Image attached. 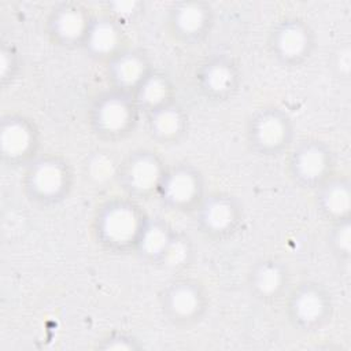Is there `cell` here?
Returning a JSON list of instances; mask_svg holds the SVG:
<instances>
[{
	"label": "cell",
	"instance_id": "4",
	"mask_svg": "<svg viewBox=\"0 0 351 351\" xmlns=\"http://www.w3.org/2000/svg\"><path fill=\"white\" fill-rule=\"evenodd\" d=\"M134 256L144 265L159 269H181L189 263L193 255L192 240L182 230L158 215H148Z\"/></svg>",
	"mask_w": 351,
	"mask_h": 351
},
{
	"label": "cell",
	"instance_id": "2",
	"mask_svg": "<svg viewBox=\"0 0 351 351\" xmlns=\"http://www.w3.org/2000/svg\"><path fill=\"white\" fill-rule=\"evenodd\" d=\"M75 185L71 162L62 154L44 152L22 170L21 188L25 197L44 208L62 204Z\"/></svg>",
	"mask_w": 351,
	"mask_h": 351
},
{
	"label": "cell",
	"instance_id": "3",
	"mask_svg": "<svg viewBox=\"0 0 351 351\" xmlns=\"http://www.w3.org/2000/svg\"><path fill=\"white\" fill-rule=\"evenodd\" d=\"M141 118L133 93L111 86L97 92L86 111V122L92 134L111 144L130 137Z\"/></svg>",
	"mask_w": 351,
	"mask_h": 351
},
{
	"label": "cell",
	"instance_id": "14",
	"mask_svg": "<svg viewBox=\"0 0 351 351\" xmlns=\"http://www.w3.org/2000/svg\"><path fill=\"white\" fill-rule=\"evenodd\" d=\"M215 10L204 0H181L169 5L165 15V27L170 38L181 45L202 44L213 32Z\"/></svg>",
	"mask_w": 351,
	"mask_h": 351
},
{
	"label": "cell",
	"instance_id": "23",
	"mask_svg": "<svg viewBox=\"0 0 351 351\" xmlns=\"http://www.w3.org/2000/svg\"><path fill=\"white\" fill-rule=\"evenodd\" d=\"M326 244L330 255L341 263H347L351 258V218L340 219L329 223Z\"/></svg>",
	"mask_w": 351,
	"mask_h": 351
},
{
	"label": "cell",
	"instance_id": "24",
	"mask_svg": "<svg viewBox=\"0 0 351 351\" xmlns=\"http://www.w3.org/2000/svg\"><path fill=\"white\" fill-rule=\"evenodd\" d=\"M141 348L143 344L134 335L118 329L106 333L95 344V350L101 351H138Z\"/></svg>",
	"mask_w": 351,
	"mask_h": 351
},
{
	"label": "cell",
	"instance_id": "25",
	"mask_svg": "<svg viewBox=\"0 0 351 351\" xmlns=\"http://www.w3.org/2000/svg\"><path fill=\"white\" fill-rule=\"evenodd\" d=\"M21 70L19 52L12 44L3 43L0 48V80L1 85L7 88L14 82Z\"/></svg>",
	"mask_w": 351,
	"mask_h": 351
},
{
	"label": "cell",
	"instance_id": "15",
	"mask_svg": "<svg viewBox=\"0 0 351 351\" xmlns=\"http://www.w3.org/2000/svg\"><path fill=\"white\" fill-rule=\"evenodd\" d=\"M243 73L237 60L222 52L206 56L196 67L193 82L197 93L211 103H225L236 96Z\"/></svg>",
	"mask_w": 351,
	"mask_h": 351
},
{
	"label": "cell",
	"instance_id": "22",
	"mask_svg": "<svg viewBox=\"0 0 351 351\" xmlns=\"http://www.w3.org/2000/svg\"><path fill=\"white\" fill-rule=\"evenodd\" d=\"M141 117L169 101L177 99V89L173 80L162 70L154 67L133 92Z\"/></svg>",
	"mask_w": 351,
	"mask_h": 351
},
{
	"label": "cell",
	"instance_id": "6",
	"mask_svg": "<svg viewBox=\"0 0 351 351\" xmlns=\"http://www.w3.org/2000/svg\"><path fill=\"white\" fill-rule=\"evenodd\" d=\"M158 306L167 324L180 329L199 325L210 310V292L206 284L192 276H178L163 284Z\"/></svg>",
	"mask_w": 351,
	"mask_h": 351
},
{
	"label": "cell",
	"instance_id": "10",
	"mask_svg": "<svg viewBox=\"0 0 351 351\" xmlns=\"http://www.w3.org/2000/svg\"><path fill=\"white\" fill-rule=\"evenodd\" d=\"M287 174L302 189L315 191L336 170V154L332 145L317 137L293 143L287 152Z\"/></svg>",
	"mask_w": 351,
	"mask_h": 351
},
{
	"label": "cell",
	"instance_id": "8",
	"mask_svg": "<svg viewBox=\"0 0 351 351\" xmlns=\"http://www.w3.org/2000/svg\"><path fill=\"white\" fill-rule=\"evenodd\" d=\"M313 25L299 15H284L274 21L266 36V49L273 62L285 69L306 64L317 49Z\"/></svg>",
	"mask_w": 351,
	"mask_h": 351
},
{
	"label": "cell",
	"instance_id": "12",
	"mask_svg": "<svg viewBox=\"0 0 351 351\" xmlns=\"http://www.w3.org/2000/svg\"><path fill=\"white\" fill-rule=\"evenodd\" d=\"M167 162L154 148L132 149L118 165L114 173L123 195L138 202L155 199Z\"/></svg>",
	"mask_w": 351,
	"mask_h": 351
},
{
	"label": "cell",
	"instance_id": "21",
	"mask_svg": "<svg viewBox=\"0 0 351 351\" xmlns=\"http://www.w3.org/2000/svg\"><path fill=\"white\" fill-rule=\"evenodd\" d=\"M314 192V206L328 222L351 218V180L346 173L335 171Z\"/></svg>",
	"mask_w": 351,
	"mask_h": 351
},
{
	"label": "cell",
	"instance_id": "13",
	"mask_svg": "<svg viewBox=\"0 0 351 351\" xmlns=\"http://www.w3.org/2000/svg\"><path fill=\"white\" fill-rule=\"evenodd\" d=\"M41 132L26 114L12 111L0 119V159L8 169H25L38 155Z\"/></svg>",
	"mask_w": 351,
	"mask_h": 351
},
{
	"label": "cell",
	"instance_id": "5",
	"mask_svg": "<svg viewBox=\"0 0 351 351\" xmlns=\"http://www.w3.org/2000/svg\"><path fill=\"white\" fill-rule=\"evenodd\" d=\"M296 134L295 121L280 106L265 104L255 108L247 118L244 128L245 144L251 152L262 158L287 155Z\"/></svg>",
	"mask_w": 351,
	"mask_h": 351
},
{
	"label": "cell",
	"instance_id": "19",
	"mask_svg": "<svg viewBox=\"0 0 351 351\" xmlns=\"http://www.w3.org/2000/svg\"><path fill=\"white\" fill-rule=\"evenodd\" d=\"M154 67L145 51L128 45L104 63L107 86L133 93Z\"/></svg>",
	"mask_w": 351,
	"mask_h": 351
},
{
	"label": "cell",
	"instance_id": "17",
	"mask_svg": "<svg viewBox=\"0 0 351 351\" xmlns=\"http://www.w3.org/2000/svg\"><path fill=\"white\" fill-rule=\"evenodd\" d=\"M245 284L251 298L261 303L273 304L284 300L292 285L289 266L277 256L259 258L248 267Z\"/></svg>",
	"mask_w": 351,
	"mask_h": 351
},
{
	"label": "cell",
	"instance_id": "18",
	"mask_svg": "<svg viewBox=\"0 0 351 351\" xmlns=\"http://www.w3.org/2000/svg\"><path fill=\"white\" fill-rule=\"evenodd\" d=\"M128 45L130 44L128 43L126 25L111 14L101 11L95 12L81 51L92 60L104 64Z\"/></svg>",
	"mask_w": 351,
	"mask_h": 351
},
{
	"label": "cell",
	"instance_id": "16",
	"mask_svg": "<svg viewBox=\"0 0 351 351\" xmlns=\"http://www.w3.org/2000/svg\"><path fill=\"white\" fill-rule=\"evenodd\" d=\"M93 15L95 11L81 1H59L47 14L44 33L55 47L81 49Z\"/></svg>",
	"mask_w": 351,
	"mask_h": 351
},
{
	"label": "cell",
	"instance_id": "20",
	"mask_svg": "<svg viewBox=\"0 0 351 351\" xmlns=\"http://www.w3.org/2000/svg\"><path fill=\"white\" fill-rule=\"evenodd\" d=\"M149 138L158 145H176L186 136L189 115L178 99L159 106L143 115Z\"/></svg>",
	"mask_w": 351,
	"mask_h": 351
},
{
	"label": "cell",
	"instance_id": "1",
	"mask_svg": "<svg viewBox=\"0 0 351 351\" xmlns=\"http://www.w3.org/2000/svg\"><path fill=\"white\" fill-rule=\"evenodd\" d=\"M148 213L141 202L121 195L101 200L90 219V234L95 244L112 255L133 254Z\"/></svg>",
	"mask_w": 351,
	"mask_h": 351
},
{
	"label": "cell",
	"instance_id": "7",
	"mask_svg": "<svg viewBox=\"0 0 351 351\" xmlns=\"http://www.w3.org/2000/svg\"><path fill=\"white\" fill-rule=\"evenodd\" d=\"M288 324L302 333H317L333 318L335 300L329 288L317 280L292 284L284 298Z\"/></svg>",
	"mask_w": 351,
	"mask_h": 351
},
{
	"label": "cell",
	"instance_id": "9",
	"mask_svg": "<svg viewBox=\"0 0 351 351\" xmlns=\"http://www.w3.org/2000/svg\"><path fill=\"white\" fill-rule=\"evenodd\" d=\"M192 217L197 232L206 240L225 243L243 228L245 210L236 195L228 191H207Z\"/></svg>",
	"mask_w": 351,
	"mask_h": 351
},
{
	"label": "cell",
	"instance_id": "11",
	"mask_svg": "<svg viewBox=\"0 0 351 351\" xmlns=\"http://www.w3.org/2000/svg\"><path fill=\"white\" fill-rule=\"evenodd\" d=\"M206 185V177L196 165L167 163L155 199L167 211L192 215L207 193Z\"/></svg>",
	"mask_w": 351,
	"mask_h": 351
}]
</instances>
